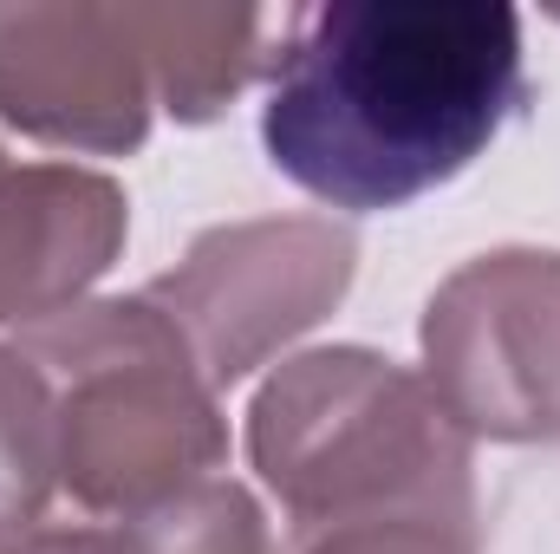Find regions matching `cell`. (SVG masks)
<instances>
[{
  "label": "cell",
  "instance_id": "obj_6",
  "mask_svg": "<svg viewBox=\"0 0 560 554\" xmlns=\"http://www.w3.org/2000/svg\"><path fill=\"white\" fill-rule=\"evenodd\" d=\"M0 118L59 150H138L156 118L138 0H0Z\"/></svg>",
  "mask_w": 560,
  "mask_h": 554
},
{
  "label": "cell",
  "instance_id": "obj_10",
  "mask_svg": "<svg viewBox=\"0 0 560 554\" xmlns=\"http://www.w3.org/2000/svg\"><path fill=\"white\" fill-rule=\"evenodd\" d=\"M59 496V417L52 385L26 346H0V549L33 535Z\"/></svg>",
  "mask_w": 560,
  "mask_h": 554
},
{
  "label": "cell",
  "instance_id": "obj_9",
  "mask_svg": "<svg viewBox=\"0 0 560 554\" xmlns=\"http://www.w3.org/2000/svg\"><path fill=\"white\" fill-rule=\"evenodd\" d=\"M0 554H275L261 503L235 476H209L156 509L131 516H85V522H39L33 535Z\"/></svg>",
  "mask_w": 560,
  "mask_h": 554
},
{
  "label": "cell",
  "instance_id": "obj_5",
  "mask_svg": "<svg viewBox=\"0 0 560 554\" xmlns=\"http://www.w3.org/2000/svg\"><path fill=\"white\" fill-rule=\"evenodd\" d=\"M423 385L469 437H560V249H489L423 307Z\"/></svg>",
  "mask_w": 560,
  "mask_h": 554
},
{
  "label": "cell",
  "instance_id": "obj_2",
  "mask_svg": "<svg viewBox=\"0 0 560 554\" xmlns=\"http://www.w3.org/2000/svg\"><path fill=\"white\" fill-rule=\"evenodd\" d=\"M248 457L300 542L385 516L476 522V437L372 346L280 359L248 405Z\"/></svg>",
  "mask_w": 560,
  "mask_h": 554
},
{
  "label": "cell",
  "instance_id": "obj_1",
  "mask_svg": "<svg viewBox=\"0 0 560 554\" xmlns=\"http://www.w3.org/2000/svg\"><path fill=\"white\" fill-rule=\"evenodd\" d=\"M522 13L502 0L293 7L261 143L326 209H405L463 176L522 105Z\"/></svg>",
  "mask_w": 560,
  "mask_h": 554
},
{
  "label": "cell",
  "instance_id": "obj_3",
  "mask_svg": "<svg viewBox=\"0 0 560 554\" xmlns=\"http://www.w3.org/2000/svg\"><path fill=\"white\" fill-rule=\"evenodd\" d=\"M52 385L59 496L85 516L156 509L229 463V417L163 307L79 300L20 333Z\"/></svg>",
  "mask_w": 560,
  "mask_h": 554
},
{
  "label": "cell",
  "instance_id": "obj_8",
  "mask_svg": "<svg viewBox=\"0 0 560 554\" xmlns=\"http://www.w3.org/2000/svg\"><path fill=\"white\" fill-rule=\"evenodd\" d=\"M156 105L183 125H209L261 72H275L293 7H209V0H138Z\"/></svg>",
  "mask_w": 560,
  "mask_h": 554
},
{
  "label": "cell",
  "instance_id": "obj_4",
  "mask_svg": "<svg viewBox=\"0 0 560 554\" xmlns=\"http://www.w3.org/2000/svg\"><path fill=\"white\" fill-rule=\"evenodd\" d=\"M359 235L332 216H248L202 229L176 268L143 287L189 339L209 385H235L287 339L313 333L352 287Z\"/></svg>",
  "mask_w": 560,
  "mask_h": 554
},
{
  "label": "cell",
  "instance_id": "obj_7",
  "mask_svg": "<svg viewBox=\"0 0 560 554\" xmlns=\"http://www.w3.org/2000/svg\"><path fill=\"white\" fill-rule=\"evenodd\" d=\"M125 183L92 163H46L0 143V326H39L85 300L125 255Z\"/></svg>",
  "mask_w": 560,
  "mask_h": 554
},
{
  "label": "cell",
  "instance_id": "obj_11",
  "mask_svg": "<svg viewBox=\"0 0 560 554\" xmlns=\"http://www.w3.org/2000/svg\"><path fill=\"white\" fill-rule=\"evenodd\" d=\"M306 554H476V522L385 516V522H352V529L313 535Z\"/></svg>",
  "mask_w": 560,
  "mask_h": 554
}]
</instances>
